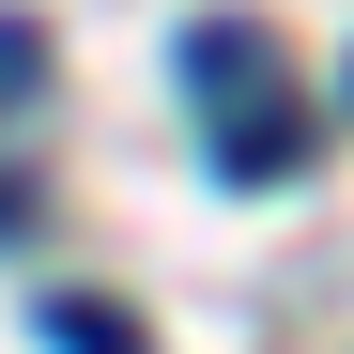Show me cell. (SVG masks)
Wrapping results in <instances>:
<instances>
[{"label":"cell","instance_id":"6da1fadb","mask_svg":"<svg viewBox=\"0 0 354 354\" xmlns=\"http://www.w3.org/2000/svg\"><path fill=\"white\" fill-rule=\"evenodd\" d=\"M62 324V354H139V324H108V308H46Z\"/></svg>","mask_w":354,"mask_h":354}]
</instances>
